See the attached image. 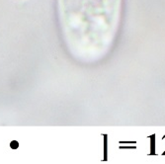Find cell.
I'll return each mask as SVG.
<instances>
[{
  "label": "cell",
  "instance_id": "1",
  "mask_svg": "<svg viewBox=\"0 0 165 164\" xmlns=\"http://www.w3.org/2000/svg\"><path fill=\"white\" fill-rule=\"evenodd\" d=\"M66 24L87 33H112L118 24L122 0H59Z\"/></svg>",
  "mask_w": 165,
  "mask_h": 164
},
{
  "label": "cell",
  "instance_id": "2",
  "mask_svg": "<svg viewBox=\"0 0 165 164\" xmlns=\"http://www.w3.org/2000/svg\"><path fill=\"white\" fill-rule=\"evenodd\" d=\"M18 142L17 141H12L11 142V147L13 148V149H16V148H18Z\"/></svg>",
  "mask_w": 165,
  "mask_h": 164
}]
</instances>
